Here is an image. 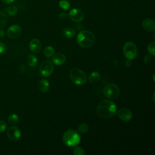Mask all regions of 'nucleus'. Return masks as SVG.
I'll use <instances>...</instances> for the list:
<instances>
[{
	"label": "nucleus",
	"instance_id": "4be33fe9",
	"mask_svg": "<svg viewBox=\"0 0 155 155\" xmlns=\"http://www.w3.org/2000/svg\"><path fill=\"white\" fill-rule=\"evenodd\" d=\"M59 7L63 9V10H67L70 8V4L69 3L68 1H66V0H61L59 1Z\"/></svg>",
	"mask_w": 155,
	"mask_h": 155
},
{
	"label": "nucleus",
	"instance_id": "a211bd4d",
	"mask_svg": "<svg viewBox=\"0 0 155 155\" xmlns=\"http://www.w3.org/2000/svg\"><path fill=\"white\" fill-rule=\"evenodd\" d=\"M8 21L7 16L3 12H0V28L4 27Z\"/></svg>",
	"mask_w": 155,
	"mask_h": 155
},
{
	"label": "nucleus",
	"instance_id": "6ab92c4d",
	"mask_svg": "<svg viewBox=\"0 0 155 155\" xmlns=\"http://www.w3.org/2000/svg\"><path fill=\"white\" fill-rule=\"evenodd\" d=\"M28 64L31 66V67H34L37 64L38 62V59L33 54H30L27 57V59Z\"/></svg>",
	"mask_w": 155,
	"mask_h": 155
},
{
	"label": "nucleus",
	"instance_id": "5701e85b",
	"mask_svg": "<svg viewBox=\"0 0 155 155\" xmlns=\"http://www.w3.org/2000/svg\"><path fill=\"white\" fill-rule=\"evenodd\" d=\"M7 13L10 16H15L18 12V8L15 5H10L7 8Z\"/></svg>",
	"mask_w": 155,
	"mask_h": 155
},
{
	"label": "nucleus",
	"instance_id": "f8f14e48",
	"mask_svg": "<svg viewBox=\"0 0 155 155\" xmlns=\"http://www.w3.org/2000/svg\"><path fill=\"white\" fill-rule=\"evenodd\" d=\"M142 27L148 32L153 31L155 28V22L152 19L146 18L142 22Z\"/></svg>",
	"mask_w": 155,
	"mask_h": 155
},
{
	"label": "nucleus",
	"instance_id": "ddd939ff",
	"mask_svg": "<svg viewBox=\"0 0 155 155\" xmlns=\"http://www.w3.org/2000/svg\"><path fill=\"white\" fill-rule=\"evenodd\" d=\"M66 61L65 56L61 53H57L53 54L52 58L53 62L56 65H61L65 63Z\"/></svg>",
	"mask_w": 155,
	"mask_h": 155
},
{
	"label": "nucleus",
	"instance_id": "2f4dec72",
	"mask_svg": "<svg viewBox=\"0 0 155 155\" xmlns=\"http://www.w3.org/2000/svg\"><path fill=\"white\" fill-rule=\"evenodd\" d=\"M131 65V62L130 60L128 59L127 61H125V65H126L127 67H130Z\"/></svg>",
	"mask_w": 155,
	"mask_h": 155
},
{
	"label": "nucleus",
	"instance_id": "412c9836",
	"mask_svg": "<svg viewBox=\"0 0 155 155\" xmlns=\"http://www.w3.org/2000/svg\"><path fill=\"white\" fill-rule=\"evenodd\" d=\"M19 117L16 114H11L8 117V122L10 124H15L18 122Z\"/></svg>",
	"mask_w": 155,
	"mask_h": 155
},
{
	"label": "nucleus",
	"instance_id": "20e7f679",
	"mask_svg": "<svg viewBox=\"0 0 155 155\" xmlns=\"http://www.w3.org/2000/svg\"><path fill=\"white\" fill-rule=\"evenodd\" d=\"M70 77L71 81L78 85L84 84L87 80V76L85 73L78 68H74L70 70Z\"/></svg>",
	"mask_w": 155,
	"mask_h": 155
},
{
	"label": "nucleus",
	"instance_id": "c85d7f7f",
	"mask_svg": "<svg viewBox=\"0 0 155 155\" xmlns=\"http://www.w3.org/2000/svg\"><path fill=\"white\" fill-rule=\"evenodd\" d=\"M58 17L61 20H65V19H66L68 17V14H67L66 13H64L63 12V13H61L58 15Z\"/></svg>",
	"mask_w": 155,
	"mask_h": 155
},
{
	"label": "nucleus",
	"instance_id": "9d476101",
	"mask_svg": "<svg viewBox=\"0 0 155 155\" xmlns=\"http://www.w3.org/2000/svg\"><path fill=\"white\" fill-rule=\"evenodd\" d=\"M21 28L19 25L15 24L8 27L7 29V36L11 39H16L18 38L21 34Z\"/></svg>",
	"mask_w": 155,
	"mask_h": 155
},
{
	"label": "nucleus",
	"instance_id": "7c9ffc66",
	"mask_svg": "<svg viewBox=\"0 0 155 155\" xmlns=\"http://www.w3.org/2000/svg\"><path fill=\"white\" fill-rule=\"evenodd\" d=\"M15 0H1V1L5 4H10L14 2Z\"/></svg>",
	"mask_w": 155,
	"mask_h": 155
},
{
	"label": "nucleus",
	"instance_id": "7ed1b4c3",
	"mask_svg": "<svg viewBox=\"0 0 155 155\" xmlns=\"http://www.w3.org/2000/svg\"><path fill=\"white\" fill-rule=\"evenodd\" d=\"M62 140L67 146L75 147L79 143L81 137L77 131L73 130H68L64 133Z\"/></svg>",
	"mask_w": 155,
	"mask_h": 155
},
{
	"label": "nucleus",
	"instance_id": "6e6552de",
	"mask_svg": "<svg viewBox=\"0 0 155 155\" xmlns=\"http://www.w3.org/2000/svg\"><path fill=\"white\" fill-rule=\"evenodd\" d=\"M6 134L7 138L13 142L18 141L21 136L20 130L16 126H12L9 127L7 129Z\"/></svg>",
	"mask_w": 155,
	"mask_h": 155
},
{
	"label": "nucleus",
	"instance_id": "a878e982",
	"mask_svg": "<svg viewBox=\"0 0 155 155\" xmlns=\"http://www.w3.org/2000/svg\"><path fill=\"white\" fill-rule=\"evenodd\" d=\"M73 153L74 155H85V152L84 150L82 148L79 147H76L73 150Z\"/></svg>",
	"mask_w": 155,
	"mask_h": 155
},
{
	"label": "nucleus",
	"instance_id": "aec40b11",
	"mask_svg": "<svg viewBox=\"0 0 155 155\" xmlns=\"http://www.w3.org/2000/svg\"><path fill=\"white\" fill-rule=\"evenodd\" d=\"M88 129H89V126L86 123H82V124H79L78 127V131L82 134L87 133L88 131Z\"/></svg>",
	"mask_w": 155,
	"mask_h": 155
},
{
	"label": "nucleus",
	"instance_id": "f257e3e1",
	"mask_svg": "<svg viewBox=\"0 0 155 155\" xmlns=\"http://www.w3.org/2000/svg\"><path fill=\"white\" fill-rule=\"evenodd\" d=\"M116 110V105L114 102L109 100H102L97 106L96 113L100 117L107 119L113 116Z\"/></svg>",
	"mask_w": 155,
	"mask_h": 155
},
{
	"label": "nucleus",
	"instance_id": "393cba45",
	"mask_svg": "<svg viewBox=\"0 0 155 155\" xmlns=\"http://www.w3.org/2000/svg\"><path fill=\"white\" fill-rule=\"evenodd\" d=\"M148 51L152 56L155 55V41L151 42L148 46Z\"/></svg>",
	"mask_w": 155,
	"mask_h": 155
},
{
	"label": "nucleus",
	"instance_id": "473e14b6",
	"mask_svg": "<svg viewBox=\"0 0 155 155\" xmlns=\"http://www.w3.org/2000/svg\"><path fill=\"white\" fill-rule=\"evenodd\" d=\"M4 35V31L1 28H0V38L2 37Z\"/></svg>",
	"mask_w": 155,
	"mask_h": 155
},
{
	"label": "nucleus",
	"instance_id": "39448f33",
	"mask_svg": "<svg viewBox=\"0 0 155 155\" xmlns=\"http://www.w3.org/2000/svg\"><path fill=\"white\" fill-rule=\"evenodd\" d=\"M104 95L110 99H115L120 94L119 87L113 84H108L103 88Z\"/></svg>",
	"mask_w": 155,
	"mask_h": 155
},
{
	"label": "nucleus",
	"instance_id": "f3484780",
	"mask_svg": "<svg viewBox=\"0 0 155 155\" xmlns=\"http://www.w3.org/2000/svg\"><path fill=\"white\" fill-rule=\"evenodd\" d=\"M100 78H101L100 73L97 71H93L90 74L88 77V81L90 83H95L98 82Z\"/></svg>",
	"mask_w": 155,
	"mask_h": 155
},
{
	"label": "nucleus",
	"instance_id": "9b49d317",
	"mask_svg": "<svg viewBox=\"0 0 155 155\" xmlns=\"http://www.w3.org/2000/svg\"><path fill=\"white\" fill-rule=\"evenodd\" d=\"M117 115L119 119L124 122L130 120L133 117V113L131 111L125 107L120 108L117 112Z\"/></svg>",
	"mask_w": 155,
	"mask_h": 155
},
{
	"label": "nucleus",
	"instance_id": "423d86ee",
	"mask_svg": "<svg viewBox=\"0 0 155 155\" xmlns=\"http://www.w3.org/2000/svg\"><path fill=\"white\" fill-rule=\"evenodd\" d=\"M124 56L127 59L132 60L136 58L137 54V48L136 45L131 41L126 42L123 47Z\"/></svg>",
	"mask_w": 155,
	"mask_h": 155
},
{
	"label": "nucleus",
	"instance_id": "0eeeda50",
	"mask_svg": "<svg viewBox=\"0 0 155 155\" xmlns=\"http://www.w3.org/2000/svg\"><path fill=\"white\" fill-rule=\"evenodd\" d=\"M53 70V64L49 61H45L42 62L39 66V72L44 77H47L51 75Z\"/></svg>",
	"mask_w": 155,
	"mask_h": 155
},
{
	"label": "nucleus",
	"instance_id": "72a5a7b5",
	"mask_svg": "<svg viewBox=\"0 0 155 155\" xmlns=\"http://www.w3.org/2000/svg\"><path fill=\"white\" fill-rule=\"evenodd\" d=\"M153 101H154V93H153Z\"/></svg>",
	"mask_w": 155,
	"mask_h": 155
},
{
	"label": "nucleus",
	"instance_id": "1a4fd4ad",
	"mask_svg": "<svg viewBox=\"0 0 155 155\" xmlns=\"http://www.w3.org/2000/svg\"><path fill=\"white\" fill-rule=\"evenodd\" d=\"M69 18L76 22L82 21L84 18V13L83 11L79 8H73L70 10L68 15Z\"/></svg>",
	"mask_w": 155,
	"mask_h": 155
},
{
	"label": "nucleus",
	"instance_id": "cd10ccee",
	"mask_svg": "<svg viewBox=\"0 0 155 155\" xmlns=\"http://www.w3.org/2000/svg\"><path fill=\"white\" fill-rule=\"evenodd\" d=\"M5 51H6L5 45L3 42H0V54L4 53Z\"/></svg>",
	"mask_w": 155,
	"mask_h": 155
},
{
	"label": "nucleus",
	"instance_id": "bb28decb",
	"mask_svg": "<svg viewBox=\"0 0 155 155\" xmlns=\"http://www.w3.org/2000/svg\"><path fill=\"white\" fill-rule=\"evenodd\" d=\"M7 129V124L2 120H0V133H2Z\"/></svg>",
	"mask_w": 155,
	"mask_h": 155
},
{
	"label": "nucleus",
	"instance_id": "c756f323",
	"mask_svg": "<svg viewBox=\"0 0 155 155\" xmlns=\"http://www.w3.org/2000/svg\"><path fill=\"white\" fill-rule=\"evenodd\" d=\"M151 60V58L150 57V56L148 55V54H146L144 56V58H143V62L145 64H148L149 63Z\"/></svg>",
	"mask_w": 155,
	"mask_h": 155
},
{
	"label": "nucleus",
	"instance_id": "dca6fc26",
	"mask_svg": "<svg viewBox=\"0 0 155 155\" xmlns=\"http://www.w3.org/2000/svg\"><path fill=\"white\" fill-rule=\"evenodd\" d=\"M38 88L41 92L45 93L49 89V82L45 79H41L38 84Z\"/></svg>",
	"mask_w": 155,
	"mask_h": 155
},
{
	"label": "nucleus",
	"instance_id": "4468645a",
	"mask_svg": "<svg viewBox=\"0 0 155 155\" xmlns=\"http://www.w3.org/2000/svg\"><path fill=\"white\" fill-rule=\"evenodd\" d=\"M29 47L32 52L38 53L41 50L42 44L39 40L37 39H33L29 43Z\"/></svg>",
	"mask_w": 155,
	"mask_h": 155
},
{
	"label": "nucleus",
	"instance_id": "2eb2a0df",
	"mask_svg": "<svg viewBox=\"0 0 155 155\" xmlns=\"http://www.w3.org/2000/svg\"><path fill=\"white\" fill-rule=\"evenodd\" d=\"M63 35L67 38H74L76 34V30L71 27H65L62 30Z\"/></svg>",
	"mask_w": 155,
	"mask_h": 155
},
{
	"label": "nucleus",
	"instance_id": "b1692460",
	"mask_svg": "<svg viewBox=\"0 0 155 155\" xmlns=\"http://www.w3.org/2000/svg\"><path fill=\"white\" fill-rule=\"evenodd\" d=\"M54 52V50L53 49V48L51 46H47L45 48L44 53V54L47 56V57H50L51 56L53 55Z\"/></svg>",
	"mask_w": 155,
	"mask_h": 155
},
{
	"label": "nucleus",
	"instance_id": "f03ea898",
	"mask_svg": "<svg viewBox=\"0 0 155 155\" xmlns=\"http://www.w3.org/2000/svg\"><path fill=\"white\" fill-rule=\"evenodd\" d=\"M95 41V36L89 30H82L79 33L77 37L78 44L82 48H87L91 47Z\"/></svg>",
	"mask_w": 155,
	"mask_h": 155
}]
</instances>
